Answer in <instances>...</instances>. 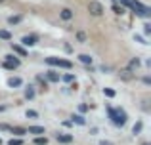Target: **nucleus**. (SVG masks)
Masks as SVG:
<instances>
[{
    "label": "nucleus",
    "instance_id": "31",
    "mask_svg": "<svg viewBox=\"0 0 151 145\" xmlns=\"http://www.w3.org/2000/svg\"><path fill=\"white\" fill-rule=\"evenodd\" d=\"M78 111H81V113H86V111H88V105L81 103V105H78Z\"/></svg>",
    "mask_w": 151,
    "mask_h": 145
},
{
    "label": "nucleus",
    "instance_id": "6",
    "mask_svg": "<svg viewBox=\"0 0 151 145\" xmlns=\"http://www.w3.org/2000/svg\"><path fill=\"white\" fill-rule=\"evenodd\" d=\"M21 44L27 46V48H33V46L38 44V34H25L21 38Z\"/></svg>",
    "mask_w": 151,
    "mask_h": 145
},
{
    "label": "nucleus",
    "instance_id": "9",
    "mask_svg": "<svg viewBox=\"0 0 151 145\" xmlns=\"http://www.w3.org/2000/svg\"><path fill=\"white\" fill-rule=\"evenodd\" d=\"M10 132L14 136H17V138H21V136L27 134V128H23V126H10Z\"/></svg>",
    "mask_w": 151,
    "mask_h": 145
},
{
    "label": "nucleus",
    "instance_id": "33",
    "mask_svg": "<svg viewBox=\"0 0 151 145\" xmlns=\"http://www.w3.org/2000/svg\"><path fill=\"white\" fill-rule=\"evenodd\" d=\"M100 145H113V143H111V141H101Z\"/></svg>",
    "mask_w": 151,
    "mask_h": 145
},
{
    "label": "nucleus",
    "instance_id": "18",
    "mask_svg": "<svg viewBox=\"0 0 151 145\" xmlns=\"http://www.w3.org/2000/svg\"><path fill=\"white\" fill-rule=\"evenodd\" d=\"M35 94H37V92H35V86H27V88H25V99H33V97H35Z\"/></svg>",
    "mask_w": 151,
    "mask_h": 145
},
{
    "label": "nucleus",
    "instance_id": "35",
    "mask_svg": "<svg viewBox=\"0 0 151 145\" xmlns=\"http://www.w3.org/2000/svg\"><path fill=\"white\" fill-rule=\"evenodd\" d=\"M142 145H149V143H142Z\"/></svg>",
    "mask_w": 151,
    "mask_h": 145
},
{
    "label": "nucleus",
    "instance_id": "26",
    "mask_svg": "<svg viewBox=\"0 0 151 145\" xmlns=\"http://www.w3.org/2000/svg\"><path fill=\"white\" fill-rule=\"evenodd\" d=\"M25 116H27V119H38V113L33 111V109H29V111L25 113Z\"/></svg>",
    "mask_w": 151,
    "mask_h": 145
},
{
    "label": "nucleus",
    "instance_id": "3",
    "mask_svg": "<svg viewBox=\"0 0 151 145\" xmlns=\"http://www.w3.org/2000/svg\"><path fill=\"white\" fill-rule=\"evenodd\" d=\"M19 65H21V61H19V57H15V54H8V56H4V61H2L4 69H8V71H15Z\"/></svg>",
    "mask_w": 151,
    "mask_h": 145
},
{
    "label": "nucleus",
    "instance_id": "7",
    "mask_svg": "<svg viewBox=\"0 0 151 145\" xmlns=\"http://www.w3.org/2000/svg\"><path fill=\"white\" fill-rule=\"evenodd\" d=\"M59 17H61L63 21H71V19L75 17V11L71 10V8H63V10L59 11Z\"/></svg>",
    "mask_w": 151,
    "mask_h": 145
},
{
    "label": "nucleus",
    "instance_id": "36",
    "mask_svg": "<svg viewBox=\"0 0 151 145\" xmlns=\"http://www.w3.org/2000/svg\"><path fill=\"white\" fill-rule=\"evenodd\" d=\"M0 145H2V139H0Z\"/></svg>",
    "mask_w": 151,
    "mask_h": 145
},
{
    "label": "nucleus",
    "instance_id": "10",
    "mask_svg": "<svg viewBox=\"0 0 151 145\" xmlns=\"http://www.w3.org/2000/svg\"><path fill=\"white\" fill-rule=\"evenodd\" d=\"M8 86L10 88H19V86H23V80L19 76H12V78H8Z\"/></svg>",
    "mask_w": 151,
    "mask_h": 145
},
{
    "label": "nucleus",
    "instance_id": "12",
    "mask_svg": "<svg viewBox=\"0 0 151 145\" xmlns=\"http://www.w3.org/2000/svg\"><path fill=\"white\" fill-rule=\"evenodd\" d=\"M12 50H14V54H17V56L27 57V50L23 48V46H19V44H12Z\"/></svg>",
    "mask_w": 151,
    "mask_h": 145
},
{
    "label": "nucleus",
    "instance_id": "1",
    "mask_svg": "<svg viewBox=\"0 0 151 145\" xmlns=\"http://www.w3.org/2000/svg\"><path fill=\"white\" fill-rule=\"evenodd\" d=\"M107 113H109L111 122H113L117 128H122V126L126 124V120H128V116H126V111H124V109H121V107H117V109L107 107Z\"/></svg>",
    "mask_w": 151,
    "mask_h": 145
},
{
    "label": "nucleus",
    "instance_id": "25",
    "mask_svg": "<svg viewBox=\"0 0 151 145\" xmlns=\"http://www.w3.org/2000/svg\"><path fill=\"white\" fill-rule=\"evenodd\" d=\"M61 80L63 82H75V74L73 73H67V74H63V76H61Z\"/></svg>",
    "mask_w": 151,
    "mask_h": 145
},
{
    "label": "nucleus",
    "instance_id": "27",
    "mask_svg": "<svg viewBox=\"0 0 151 145\" xmlns=\"http://www.w3.org/2000/svg\"><path fill=\"white\" fill-rule=\"evenodd\" d=\"M8 145H23V139L21 138H12L10 141H8Z\"/></svg>",
    "mask_w": 151,
    "mask_h": 145
},
{
    "label": "nucleus",
    "instance_id": "11",
    "mask_svg": "<svg viewBox=\"0 0 151 145\" xmlns=\"http://www.w3.org/2000/svg\"><path fill=\"white\" fill-rule=\"evenodd\" d=\"M27 134H35V136H42L44 134V126H29Z\"/></svg>",
    "mask_w": 151,
    "mask_h": 145
},
{
    "label": "nucleus",
    "instance_id": "21",
    "mask_svg": "<svg viewBox=\"0 0 151 145\" xmlns=\"http://www.w3.org/2000/svg\"><path fill=\"white\" fill-rule=\"evenodd\" d=\"M77 40L81 42V44H86V40H88L86 33H82V31H77Z\"/></svg>",
    "mask_w": 151,
    "mask_h": 145
},
{
    "label": "nucleus",
    "instance_id": "34",
    "mask_svg": "<svg viewBox=\"0 0 151 145\" xmlns=\"http://www.w3.org/2000/svg\"><path fill=\"white\" fill-rule=\"evenodd\" d=\"M121 2H122V4H126V2H130V0H121Z\"/></svg>",
    "mask_w": 151,
    "mask_h": 145
},
{
    "label": "nucleus",
    "instance_id": "13",
    "mask_svg": "<svg viewBox=\"0 0 151 145\" xmlns=\"http://www.w3.org/2000/svg\"><path fill=\"white\" fill-rule=\"evenodd\" d=\"M78 61H81V63H84V65H92V56H88V54H78Z\"/></svg>",
    "mask_w": 151,
    "mask_h": 145
},
{
    "label": "nucleus",
    "instance_id": "24",
    "mask_svg": "<svg viewBox=\"0 0 151 145\" xmlns=\"http://www.w3.org/2000/svg\"><path fill=\"white\" fill-rule=\"evenodd\" d=\"M103 96H107V97H115V96H117V92H115L113 88H103Z\"/></svg>",
    "mask_w": 151,
    "mask_h": 145
},
{
    "label": "nucleus",
    "instance_id": "23",
    "mask_svg": "<svg viewBox=\"0 0 151 145\" xmlns=\"http://www.w3.org/2000/svg\"><path fill=\"white\" fill-rule=\"evenodd\" d=\"M37 84H40V86H42V88H44V90L48 88V80H46L44 76H40V74H38V76H37Z\"/></svg>",
    "mask_w": 151,
    "mask_h": 145
},
{
    "label": "nucleus",
    "instance_id": "8",
    "mask_svg": "<svg viewBox=\"0 0 151 145\" xmlns=\"http://www.w3.org/2000/svg\"><path fill=\"white\" fill-rule=\"evenodd\" d=\"M46 80L48 82H59L61 80V74H59L58 71H52L50 69V71H46Z\"/></svg>",
    "mask_w": 151,
    "mask_h": 145
},
{
    "label": "nucleus",
    "instance_id": "30",
    "mask_svg": "<svg viewBox=\"0 0 151 145\" xmlns=\"http://www.w3.org/2000/svg\"><path fill=\"white\" fill-rule=\"evenodd\" d=\"M144 34H145V36H149V34H151V25H149V23H145V25H144Z\"/></svg>",
    "mask_w": 151,
    "mask_h": 145
},
{
    "label": "nucleus",
    "instance_id": "29",
    "mask_svg": "<svg viewBox=\"0 0 151 145\" xmlns=\"http://www.w3.org/2000/svg\"><path fill=\"white\" fill-rule=\"evenodd\" d=\"M134 40H138V42H142V44H149L147 40H145L144 36H140V34H134Z\"/></svg>",
    "mask_w": 151,
    "mask_h": 145
},
{
    "label": "nucleus",
    "instance_id": "4",
    "mask_svg": "<svg viewBox=\"0 0 151 145\" xmlns=\"http://www.w3.org/2000/svg\"><path fill=\"white\" fill-rule=\"evenodd\" d=\"M46 63L48 65H52V67H61V69H73V63L71 61H67V59H59V57H46Z\"/></svg>",
    "mask_w": 151,
    "mask_h": 145
},
{
    "label": "nucleus",
    "instance_id": "32",
    "mask_svg": "<svg viewBox=\"0 0 151 145\" xmlns=\"http://www.w3.org/2000/svg\"><path fill=\"white\" fill-rule=\"evenodd\" d=\"M0 132H10V126L8 124H0Z\"/></svg>",
    "mask_w": 151,
    "mask_h": 145
},
{
    "label": "nucleus",
    "instance_id": "5",
    "mask_svg": "<svg viewBox=\"0 0 151 145\" xmlns=\"http://www.w3.org/2000/svg\"><path fill=\"white\" fill-rule=\"evenodd\" d=\"M88 11L92 15H96V17H100L105 10H103V4L101 2H98V0H90V2H88Z\"/></svg>",
    "mask_w": 151,
    "mask_h": 145
},
{
    "label": "nucleus",
    "instance_id": "16",
    "mask_svg": "<svg viewBox=\"0 0 151 145\" xmlns=\"http://www.w3.org/2000/svg\"><path fill=\"white\" fill-rule=\"evenodd\" d=\"M23 21V15H10L8 17V25H19Z\"/></svg>",
    "mask_w": 151,
    "mask_h": 145
},
{
    "label": "nucleus",
    "instance_id": "2",
    "mask_svg": "<svg viewBox=\"0 0 151 145\" xmlns=\"http://www.w3.org/2000/svg\"><path fill=\"white\" fill-rule=\"evenodd\" d=\"M124 6L132 8V10H134V14H136V15H140V17H145V19H147L149 15H151V10H149L147 6H144V4H142L140 0H130V2H126V4H124Z\"/></svg>",
    "mask_w": 151,
    "mask_h": 145
},
{
    "label": "nucleus",
    "instance_id": "22",
    "mask_svg": "<svg viewBox=\"0 0 151 145\" xmlns=\"http://www.w3.org/2000/svg\"><path fill=\"white\" fill-rule=\"evenodd\" d=\"M142 128H144V122H142V120H138V122L134 124V128H132V134H140Z\"/></svg>",
    "mask_w": 151,
    "mask_h": 145
},
{
    "label": "nucleus",
    "instance_id": "19",
    "mask_svg": "<svg viewBox=\"0 0 151 145\" xmlns=\"http://www.w3.org/2000/svg\"><path fill=\"white\" fill-rule=\"evenodd\" d=\"M138 67H140V59H138V57L130 59V63H128V71H138Z\"/></svg>",
    "mask_w": 151,
    "mask_h": 145
},
{
    "label": "nucleus",
    "instance_id": "37",
    "mask_svg": "<svg viewBox=\"0 0 151 145\" xmlns=\"http://www.w3.org/2000/svg\"><path fill=\"white\" fill-rule=\"evenodd\" d=\"M0 2H4V0H0Z\"/></svg>",
    "mask_w": 151,
    "mask_h": 145
},
{
    "label": "nucleus",
    "instance_id": "17",
    "mask_svg": "<svg viewBox=\"0 0 151 145\" xmlns=\"http://www.w3.org/2000/svg\"><path fill=\"white\" fill-rule=\"evenodd\" d=\"M12 38H14V34L8 29H0V40H12Z\"/></svg>",
    "mask_w": 151,
    "mask_h": 145
},
{
    "label": "nucleus",
    "instance_id": "15",
    "mask_svg": "<svg viewBox=\"0 0 151 145\" xmlns=\"http://www.w3.org/2000/svg\"><path fill=\"white\" fill-rule=\"evenodd\" d=\"M55 139H58L59 143H71V141H73V136H69V134H58V136H55Z\"/></svg>",
    "mask_w": 151,
    "mask_h": 145
},
{
    "label": "nucleus",
    "instance_id": "20",
    "mask_svg": "<svg viewBox=\"0 0 151 145\" xmlns=\"http://www.w3.org/2000/svg\"><path fill=\"white\" fill-rule=\"evenodd\" d=\"M33 143L35 145H48V138H46V136H37Z\"/></svg>",
    "mask_w": 151,
    "mask_h": 145
},
{
    "label": "nucleus",
    "instance_id": "14",
    "mask_svg": "<svg viewBox=\"0 0 151 145\" xmlns=\"http://www.w3.org/2000/svg\"><path fill=\"white\" fill-rule=\"evenodd\" d=\"M71 122H73V124H78V126H84V124H86V119L82 115H73V116H71Z\"/></svg>",
    "mask_w": 151,
    "mask_h": 145
},
{
    "label": "nucleus",
    "instance_id": "28",
    "mask_svg": "<svg viewBox=\"0 0 151 145\" xmlns=\"http://www.w3.org/2000/svg\"><path fill=\"white\" fill-rule=\"evenodd\" d=\"M113 11L117 15H122V14H124V8H122V6H113Z\"/></svg>",
    "mask_w": 151,
    "mask_h": 145
}]
</instances>
